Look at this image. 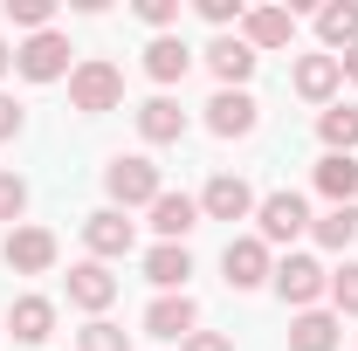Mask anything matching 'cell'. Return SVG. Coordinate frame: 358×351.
<instances>
[{"label":"cell","mask_w":358,"mask_h":351,"mask_svg":"<svg viewBox=\"0 0 358 351\" xmlns=\"http://www.w3.org/2000/svg\"><path fill=\"white\" fill-rule=\"evenodd\" d=\"M69 103H76L83 117L117 110V103H124V69H117V62H103V55L76 62V69H69Z\"/></svg>","instance_id":"6da1fadb"},{"label":"cell","mask_w":358,"mask_h":351,"mask_svg":"<svg viewBox=\"0 0 358 351\" xmlns=\"http://www.w3.org/2000/svg\"><path fill=\"white\" fill-rule=\"evenodd\" d=\"M103 193H110V207L124 214V207H152L166 186H159V166L131 152V159H110V166H103Z\"/></svg>","instance_id":"7a4b0ae2"},{"label":"cell","mask_w":358,"mask_h":351,"mask_svg":"<svg viewBox=\"0 0 358 351\" xmlns=\"http://www.w3.org/2000/svg\"><path fill=\"white\" fill-rule=\"evenodd\" d=\"M69 55H76V48H69V35L42 28V35H28V42L14 48V69H21L28 83H55V76H69V69H76Z\"/></svg>","instance_id":"3957f363"},{"label":"cell","mask_w":358,"mask_h":351,"mask_svg":"<svg viewBox=\"0 0 358 351\" xmlns=\"http://www.w3.org/2000/svg\"><path fill=\"white\" fill-rule=\"evenodd\" d=\"M255 227H262V248H268V241H296V234H310V207H303V193H268V200H255Z\"/></svg>","instance_id":"277c9868"},{"label":"cell","mask_w":358,"mask_h":351,"mask_svg":"<svg viewBox=\"0 0 358 351\" xmlns=\"http://www.w3.org/2000/svg\"><path fill=\"white\" fill-rule=\"evenodd\" d=\"M275 296L282 303H296V310H317V296L331 289V275H324V262H310V255H289V262H275Z\"/></svg>","instance_id":"5b68a950"},{"label":"cell","mask_w":358,"mask_h":351,"mask_svg":"<svg viewBox=\"0 0 358 351\" xmlns=\"http://www.w3.org/2000/svg\"><path fill=\"white\" fill-rule=\"evenodd\" d=\"M0 255H7L14 275H48V268H55V234L21 220V227H7V248H0Z\"/></svg>","instance_id":"8992f818"},{"label":"cell","mask_w":358,"mask_h":351,"mask_svg":"<svg viewBox=\"0 0 358 351\" xmlns=\"http://www.w3.org/2000/svg\"><path fill=\"white\" fill-rule=\"evenodd\" d=\"M131 220L117 214V207H96V214L83 220V248H90V262H117V255H131Z\"/></svg>","instance_id":"52a82bcc"},{"label":"cell","mask_w":358,"mask_h":351,"mask_svg":"<svg viewBox=\"0 0 358 351\" xmlns=\"http://www.w3.org/2000/svg\"><path fill=\"white\" fill-rule=\"evenodd\" d=\"M227 289H262L268 275H275V262H268V248H262V234H241V241H227Z\"/></svg>","instance_id":"ba28073f"},{"label":"cell","mask_w":358,"mask_h":351,"mask_svg":"<svg viewBox=\"0 0 358 351\" xmlns=\"http://www.w3.org/2000/svg\"><path fill=\"white\" fill-rule=\"evenodd\" d=\"M255 214V193H248V179L234 173H214L200 186V220H248Z\"/></svg>","instance_id":"9c48e42d"},{"label":"cell","mask_w":358,"mask_h":351,"mask_svg":"<svg viewBox=\"0 0 358 351\" xmlns=\"http://www.w3.org/2000/svg\"><path fill=\"white\" fill-rule=\"evenodd\" d=\"M255 117H262V110H255L248 89H214V103H207V131L214 138H248Z\"/></svg>","instance_id":"30bf717a"},{"label":"cell","mask_w":358,"mask_h":351,"mask_svg":"<svg viewBox=\"0 0 358 351\" xmlns=\"http://www.w3.org/2000/svg\"><path fill=\"white\" fill-rule=\"evenodd\" d=\"M289 83H296L303 103H324V110H331V96H338V83H345V69H338V55H296Z\"/></svg>","instance_id":"8fae6325"},{"label":"cell","mask_w":358,"mask_h":351,"mask_svg":"<svg viewBox=\"0 0 358 351\" xmlns=\"http://www.w3.org/2000/svg\"><path fill=\"white\" fill-rule=\"evenodd\" d=\"M193 331H200V303H193V296H159V303L145 310V338H166V345H186V338H193Z\"/></svg>","instance_id":"7c38bea8"},{"label":"cell","mask_w":358,"mask_h":351,"mask_svg":"<svg viewBox=\"0 0 358 351\" xmlns=\"http://www.w3.org/2000/svg\"><path fill=\"white\" fill-rule=\"evenodd\" d=\"M69 303L90 310V317H103V310L117 303V275H110L103 262H76L69 268Z\"/></svg>","instance_id":"4fadbf2b"},{"label":"cell","mask_w":358,"mask_h":351,"mask_svg":"<svg viewBox=\"0 0 358 351\" xmlns=\"http://www.w3.org/2000/svg\"><path fill=\"white\" fill-rule=\"evenodd\" d=\"M255 62H262V55L241 42V35H214V42H207V69L221 76V89H241L255 76Z\"/></svg>","instance_id":"5bb4252c"},{"label":"cell","mask_w":358,"mask_h":351,"mask_svg":"<svg viewBox=\"0 0 358 351\" xmlns=\"http://www.w3.org/2000/svg\"><path fill=\"white\" fill-rule=\"evenodd\" d=\"M289 35H296V14L289 7H248L241 14V42L255 48V55L262 48H289Z\"/></svg>","instance_id":"9a60e30c"},{"label":"cell","mask_w":358,"mask_h":351,"mask_svg":"<svg viewBox=\"0 0 358 351\" xmlns=\"http://www.w3.org/2000/svg\"><path fill=\"white\" fill-rule=\"evenodd\" d=\"M186 275H193V255H186L179 241H159V248L145 255V282H152L159 296H186Z\"/></svg>","instance_id":"2e32d148"},{"label":"cell","mask_w":358,"mask_h":351,"mask_svg":"<svg viewBox=\"0 0 358 351\" xmlns=\"http://www.w3.org/2000/svg\"><path fill=\"white\" fill-rule=\"evenodd\" d=\"M7 331H14V345H48V338H55V303H48V296H14Z\"/></svg>","instance_id":"e0dca14e"},{"label":"cell","mask_w":358,"mask_h":351,"mask_svg":"<svg viewBox=\"0 0 358 351\" xmlns=\"http://www.w3.org/2000/svg\"><path fill=\"white\" fill-rule=\"evenodd\" d=\"M152 227H159V241H179L186 248V234L200 227V200L193 193H159L152 200Z\"/></svg>","instance_id":"ac0fdd59"},{"label":"cell","mask_w":358,"mask_h":351,"mask_svg":"<svg viewBox=\"0 0 358 351\" xmlns=\"http://www.w3.org/2000/svg\"><path fill=\"white\" fill-rule=\"evenodd\" d=\"M317 193H324L331 207H352L358 200V159L352 152H324V159H317Z\"/></svg>","instance_id":"d6986e66"},{"label":"cell","mask_w":358,"mask_h":351,"mask_svg":"<svg viewBox=\"0 0 358 351\" xmlns=\"http://www.w3.org/2000/svg\"><path fill=\"white\" fill-rule=\"evenodd\" d=\"M317 42H324V55L358 48V0H331V7H317Z\"/></svg>","instance_id":"ffe728a7"},{"label":"cell","mask_w":358,"mask_h":351,"mask_svg":"<svg viewBox=\"0 0 358 351\" xmlns=\"http://www.w3.org/2000/svg\"><path fill=\"white\" fill-rule=\"evenodd\" d=\"M186 69H193V48L179 35H152L145 42V76L152 83H186Z\"/></svg>","instance_id":"44dd1931"},{"label":"cell","mask_w":358,"mask_h":351,"mask_svg":"<svg viewBox=\"0 0 358 351\" xmlns=\"http://www.w3.org/2000/svg\"><path fill=\"white\" fill-rule=\"evenodd\" d=\"M138 138H145V145H179V138H186V110H179L173 96L138 103Z\"/></svg>","instance_id":"7402d4cb"},{"label":"cell","mask_w":358,"mask_h":351,"mask_svg":"<svg viewBox=\"0 0 358 351\" xmlns=\"http://www.w3.org/2000/svg\"><path fill=\"white\" fill-rule=\"evenodd\" d=\"M289 351H338V317H331V310H296Z\"/></svg>","instance_id":"603a6c76"},{"label":"cell","mask_w":358,"mask_h":351,"mask_svg":"<svg viewBox=\"0 0 358 351\" xmlns=\"http://www.w3.org/2000/svg\"><path fill=\"white\" fill-rule=\"evenodd\" d=\"M317 138H324L331 152H358V103H331V110H317Z\"/></svg>","instance_id":"cb8c5ba5"},{"label":"cell","mask_w":358,"mask_h":351,"mask_svg":"<svg viewBox=\"0 0 358 351\" xmlns=\"http://www.w3.org/2000/svg\"><path fill=\"white\" fill-rule=\"evenodd\" d=\"M310 234H317V248H352L358 241V207H331L324 220H310Z\"/></svg>","instance_id":"d4e9b609"},{"label":"cell","mask_w":358,"mask_h":351,"mask_svg":"<svg viewBox=\"0 0 358 351\" xmlns=\"http://www.w3.org/2000/svg\"><path fill=\"white\" fill-rule=\"evenodd\" d=\"M0 7H7V21H14V28H28V35L55 28V0H0Z\"/></svg>","instance_id":"484cf974"},{"label":"cell","mask_w":358,"mask_h":351,"mask_svg":"<svg viewBox=\"0 0 358 351\" xmlns=\"http://www.w3.org/2000/svg\"><path fill=\"white\" fill-rule=\"evenodd\" d=\"M76 351H131V331H117V324H103V317H90Z\"/></svg>","instance_id":"4316f807"},{"label":"cell","mask_w":358,"mask_h":351,"mask_svg":"<svg viewBox=\"0 0 358 351\" xmlns=\"http://www.w3.org/2000/svg\"><path fill=\"white\" fill-rule=\"evenodd\" d=\"M331 310H338V317H358V262H345L331 275Z\"/></svg>","instance_id":"83f0119b"},{"label":"cell","mask_w":358,"mask_h":351,"mask_svg":"<svg viewBox=\"0 0 358 351\" xmlns=\"http://www.w3.org/2000/svg\"><path fill=\"white\" fill-rule=\"evenodd\" d=\"M21 214H28V186H21L14 173H0V220L21 227Z\"/></svg>","instance_id":"f1b7e54d"},{"label":"cell","mask_w":358,"mask_h":351,"mask_svg":"<svg viewBox=\"0 0 358 351\" xmlns=\"http://www.w3.org/2000/svg\"><path fill=\"white\" fill-rule=\"evenodd\" d=\"M138 21L166 35V28H173V21H179V0H138Z\"/></svg>","instance_id":"f546056e"},{"label":"cell","mask_w":358,"mask_h":351,"mask_svg":"<svg viewBox=\"0 0 358 351\" xmlns=\"http://www.w3.org/2000/svg\"><path fill=\"white\" fill-rule=\"evenodd\" d=\"M200 14H207L214 28H241V14H248V7H241V0H200Z\"/></svg>","instance_id":"4dcf8cb0"},{"label":"cell","mask_w":358,"mask_h":351,"mask_svg":"<svg viewBox=\"0 0 358 351\" xmlns=\"http://www.w3.org/2000/svg\"><path fill=\"white\" fill-rule=\"evenodd\" d=\"M7 138H21V103H14V96H0V145H7Z\"/></svg>","instance_id":"1f68e13d"},{"label":"cell","mask_w":358,"mask_h":351,"mask_svg":"<svg viewBox=\"0 0 358 351\" xmlns=\"http://www.w3.org/2000/svg\"><path fill=\"white\" fill-rule=\"evenodd\" d=\"M179 351H234V345H227L221 331H193V338H186V345H179Z\"/></svg>","instance_id":"d6a6232c"},{"label":"cell","mask_w":358,"mask_h":351,"mask_svg":"<svg viewBox=\"0 0 358 351\" xmlns=\"http://www.w3.org/2000/svg\"><path fill=\"white\" fill-rule=\"evenodd\" d=\"M338 69H345V76L358 83V48H345V55H338Z\"/></svg>","instance_id":"836d02e7"},{"label":"cell","mask_w":358,"mask_h":351,"mask_svg":"<svg viewBox=\"0 0 358 351\" xmlns=\"http://www.w3.org/2000/svg\"><path fill=\"white\" fill-rule=\"evenodd\" d=\"M7 69H14V48H7V35H0V76H7Z\"/></svg>","instance_id":"e575fe53"}]
</instances>
